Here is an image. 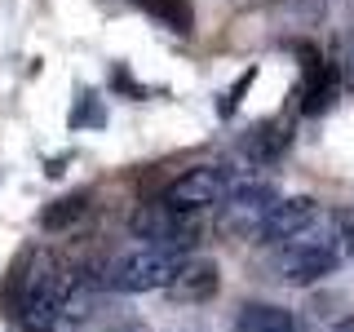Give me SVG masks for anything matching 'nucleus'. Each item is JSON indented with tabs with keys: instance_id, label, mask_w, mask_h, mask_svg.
<instances>
[{
	"instance_id": "f257e3e1",
	"label": "nucleus",
	"mask_w": 354,
	"mask_h": 332,
	"mask_svg": "<svg viewBox=\"0 0 354 332\" xmlns=\"http://www.w3.org/2000/svg\"><path fill=\"white\" fill-rule=\"evenodd\" d=\"M5 306L22 332H53L66 319V275L49 248H27L5 279Z\"/></svg>"
},
{
	"instance_id": "f03ea898",
	"label": "nucleus",
	"mask_w": 354,
	"mask_h": 332,
	"mask_svg": "<svg viewBox=\"0 0 354 332\" xmlns=\"http://www.w3.org/2000/svg\"><path fill=\"white\" fill-rule=\"evenodd\" d=\"M350 252H354V213H328L319 217V230L310 226L301 239L283 243L274 270L288 284H315L337 270Z\"/></svg>"
},
{
	"instance_id": "7ed1b4c3",
	"label": "nucleus",
	"mask_w": 354,
	"mask_h": 332,
	"mask_svg": "<svg viewBox=\"0 0 354 332\" xmlns=\"http://www.w3.org/2000/svg\"><path fill=\"white\" fill-rule=\"evenodd\" d=\"M186 252H169V248H133L124 257H115L106 266V288L111 293H155V288H164L169 293V284L177 279V270H182Z\"/></svg>"
},
{
	"instance_id": "20e7f679",
	"label": "nucleus",
	"mask_w": 354,
	"mask_h": 332,
	"mask_svg": "<svg viewBox=\"0 0 354 332\" xmlns=\"http://www.w3.org/2000/svg\"><path fill=\"white\" fill-rule=\"evenodd\" d=\"M239 186V173L235 164L226 160H213V164H195L186 169L182 177H173L169 191H164V204L182 208V213H199V208H213V204H226Z\"/></svg>"
},
{
	"instance_id": "39448f33",
	"label": "nucleus",
	"mask_w": 354,
	"mask_h": 332,
	"mask_svg": "<svg viewBox=\"0 0 354 332\" xmlns=\"http://www.w3.org/2000/svg\"><path fill=\"white\" fill-rule=\"evenodd\" d=\"M129 230L138 239H147L151 248H169V252H191L199 243V217L164 204V199L160 204H142L129 217Z\"/></svg>"
},
{
	"instance_id": "423d86ee",
	"label": "nucleus",
	"mask_w": 354,
	"mask_h": 332,
	"mask_svg": "<svg viewBox=\"0 0 354 332\" xmlns=\"http://www.w3.org/2000/svg\"><path fill=\"white\" fill-rule=\"evenodd\" d=\"M315 221H319V204L310 195H292V199H279V204L261 217V226L252 230V239L257 243H279L283 248V243L301 239Z\"/></svg>"
},
{
	"instance_id": "0eeeda50",
	"label": "nucleus",
	"mask_w": 354,
	"mask_h": 332,
	"mask_svg": "<svg viewBox=\"0 0 354 332\" xmlns=\"http://www.w3.org/2000/svg\"><path fill=\"white\" fill-rule=\"evenodd\" d=\"M301 53H306V75H301L297 98H301V111H306V116H324V111L337 102L341 71H337V62H324L315 49H301Z\"/></svg>"
},
{
	"instance_id": "6e6552de",
	"label": "nucleus",
	"mask_w": 354,
	"mask_h": 332,
	"mask_svg": "<svg viewBox=\"0 0 354 332\" xmlns=\"http://www.w3.org/2000/svg\"><path fill=\"white\" fill-rule=\"evenodd\" d=\"M221 275H217V261L208 257H186L182 270H177V279L169 284V297L173 302H208V297L217 293Z\"/></svg>"
},
{
	"instance_id": "1a4fd4ad",
	"label": "nucleus",
	"mask_w": 354,
	"mask_h": 332,
	"mask_svg": "<svg viewBox=\"0 0 354 332\" xmlns=\"http://www.w3.org/2000/svg\"><path fill=\"white\" fill-rule=\"evenodd\" d=\"M288 142H292V133H288L283 120H266V124H252L243 133V155L252 164H274L288 151Z\"/></svg>"
},
{
	"instance_id": "9d476101",
	"label": "nucleus",
	"mask_w": 354,
	"mask_h": 332,
	"mask_svg": "<svg viewBox=\"0 0 354 332\" xmlns=\"http://www.w3.org/2000/svg\"><path fill=\"white\" fill-rule=\"evenodd\" d=\"M235 332H297V319L288 306L274 302H243L235 315Z\"/></svg>"
},
{
	"instance_id": "9b49d317",
	"label": "nucleus",
	"mask_w": 354,
	"mask_h": 332,
	"mask_svg": "<svg viewBox=\"0 0 354 332\" xmlns=\"http://www.w3.org/2000/svg\"><path fill=\"white\" fill-rule=\"evenodd\" d=\"M142 9L155 18V22H164L169 31H177V36H191L195 31V9H191V0H138Z\"/></svg>"
},
{
	"instance_id": "f8f14e48",
	"label": "nucleus",
	"mask_w": 354,
	"mask_h": 332,
	"mask_svg": "<svg viewBox=\"0 0 354 332\" xmlns=\"http://www.w3.org/2000/svg\"><path fill=\"white\" fill-rule=\"evenodd\" d=\"M88 213V195L84 191H75V195H62V199H53L49 208L40 213V226L44 230H66V226H75Z\"/></svg>"
},
{
	"instance_id": "ddd939ff",
	"label": "nucleus",
	"mask_w": 354,
	"mask_h": 332,
	"mask_svg": "<svg viewBox=\"0 0 354 332\" xmlns=\"http://www.w3.org/2000/svg\"><path fill=\"white\" fill-rule=\"evenodd\" d=\"M346 84L354 89V53H350V58H346Z\"/></svg>"
},
{
	"instance_id": "4468645a",
	"label": "nucleus",
	"mask_w": 354,
	"mask_h": 332,
	"mask_svg": "<svg viewBox=\"0 0 354 332\" xmlns=\"http://www.w3.org/2000/svg\"><path fill=\"white\" fill-rule=\"evenodd\" d=\"M332 332H354V319H346V324H341V328H332Z\"/></svg>"
}]
</instances>
